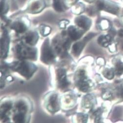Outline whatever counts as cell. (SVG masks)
Returning a JSON list of instances; mask_svg holds the SVG:
<instances>
[{
  "mask_svg": "<svg viewBox=\"0 0 123 123\" xmlns=\"http://www.w3.org/2000/svg\"><path fill=\"white\" fill-rule=\"evenodd\" d=\"M55 58V55L49 45V39H47L42 46L41 59L44 63L49 64L54 62Z\"/></svg>",
  "mask_w": 123,
  "mask_h": 123,
  "instance_id": "obj_4",
  "label": "cell"
},
{
  "mask_svg": "<svg viewBox=\"0 0 123 123\" xmlns=\"http://www.w3.org/2000/svg\"><path fill=\"white\" fill-rule=\"evenodd\" d=\"M116 73L118 75H120L123 73V63L122 62H118L116 65L115 69Z\"/></svg>",
  "mask_w": 123,
  "mask_h": 123,
  "instance_id": "obj_21",
  "label": "cell"
},
{
  "mask_svg": "<svg viewBox=\"0 0 123 123\" xmlns=\"http://www.w3.org/2000/svg\"><path fill=\"white\" fill-rule=\"evenodd\" d=\"M17 56L19 59H35L37 58V50L35 48L29 47L23 44H19L16 47Z\"/></svg>",
  "mask_w": 123,
  "mask_h": 123,
  "instance_id": "obj_2",
  "label": "cell"
},
{
  "mask_svg": "<svg viewBox=\"0 0 123 123\" xmlns=\"http://www.w3.org/2000/svg\"><path fill=\"white\" fill-rule=\"evenodd\" d=\"M87 115L86 114H82L79 113L78 115V118H80L79 122H83V123H86L87 122Z\"/></svg>",
  "mask_w": 123,
  "mask_h": 123,
  "instance_id": "obj_23",
  "label": "cell"
},
{
  "mask_svg": "<svg viewBox=\"0 0 123 123\" xmlns=\"http://www.w3.org/2000/svg\"><path fill=\"white\" fill-rule=\"evenodd\" d=\"M25 39L26 43L33 46L36 45L39 39V35L36 32H29L26 34Z\"/></svg>",
  "mask_w": 123,
  "mask_h": 123,
  "instance_id": "obj_11",
  "label": "cell"
},
{
  "mask_svg": "<svg viewBox=\"0 0 123 123\" xmlns=\"http://www.w3.org/2000/svg\"><path fill=\"white\" fill-rule=\"evenodd\" d=\"M119 35L120 37H123V29H121L120 31L119 32Z\"/></svg>",
  "mask_w": 123,
  "mask_h": 123,
  "instance_id": "obj_25",
  "label": "cell"
},
{
  "mask_svg": "<svg viewBox=\"0 0 123 123\" xmlns=\"http://www.w3.org/2000/svg\"><path fill=\"white\" fill-rule=\"evenodd\" d=\"M26 120L25 113L18 112L13 117V120L14 122L17 123H22L25 122Z\"/></svg>",
  "mask_w": 123,
  "mask_h": 123,
  "instance_id": "obj_16",
  "label": "cell"
},
{
  "mask_svg": "<svg viewBox=\"0 0 123 123\" xmlns=\"http://www.w3.org/2000/svg\"><path fill=\"white\" fill-rule=\"evenodd\" d=\"M84 32L74 26H70L68 28V34L70 38L73 41L77 40L83 35Z\"/></svg>",
  "mask_w": 123,
  "mask_h": 123,
  "instance_id": "obj_9",
  "label": "cell"
},
{
  "mask_svg": "<svg viewBox=\"0 0 123 123\" xmlns=\"http://www.w3.org/2000/svg\"><path fill=\"white\" fill-rule=\"evenodd\" d=\"M53 7L54 9L58 12H61L63 10L62 6L60 2V0H54Z\"/></svg>",
  "mask_w": 123,
  "mask_h": 123,
  "instance_id": "obj_20",
  "label": "cell"
},
{
  "mask_svg": "<svg viewBox=\"0 0 123 123\" xmlns=\"http://www.w3.org/2000/svg\"><path fill=\"white\" fill-rule=\"evenodd\" d=\"M97 41L99 45L106 47L110 45L111 41V38L110 35H102L99 37Z\"/></svg>",
  "mask_w": 123,
  "mask_h": 123,
  "instance_id": "obj_15",
  "label": "cell"
},
{
  "mask_svg": "<svg viewBox=\"0 0 123 123\" xmlns=\"http://www.w3.org/2000/svg\"><path fill=\"white\" fill-rule=\"evenodd\" d=\"M68 1V3H70L71 4H73L75 2L77 1V0H66V1Z\"/></svg>",
  "mask_w": 123,
  "mask_h": 123,
  "instance_id": "obj_24",
  "label": "cell"
},
{
  "mask_svg": "<svg viewBox=\"0 0 123 123\" xmlns=\"http://www.w3.org/2000/svg\"><path fill=\"white\" fill-rule=\"evenodd\" d=\"M75 23L78 26L86 30L89 29L91 25L90 20L83 16L77 18L75 20Z\"/></svg>",
  "mask_w": 123,
  "mask_h": 123,
  "instance_id": "obj_10",
  "label": "cell"
},
{
  "mask_svg": "<svg viewBox=\"0 0 123 123\" xmlns=\"http://www.w3.org/2000/svg\"><path fill=\"white\" fill-rule=\"evenodd\" d=\"M86 41L85 40L83 41L77 42L72 47V53L75 56H78L81 53Z\"/></svg>",
  "mask_w": 123,
  "mask_h": 123,
  "instance_id": "obj_12",
  "label": "cell"
},
{
  "mask_svg": "<svg viewBox=\"0 0 123 123\" xmlns=\"http://www.w3.org/2000/svg\"><path fill=\"white\" fill-rule=\"evenodd\" d=\"M103 75L105 78L109 80H111L113 78L114 72L112 69H106L103 72Z\"/></svg>",
  "mask_w": 123,
  "mask_h": 123,
  "instance_id": "obj_19",
  "label": "cell"
},
{
  "mask_svg": "<svg viewBox=\"0 0 123 123\" xmlns=\"http://www.w3.org/2000/svg\"><path fill=\"white\" fill-rule=\"evenodd\" d=\"M74 80L76 85L79 89L84 92H87L90 89V83L87 79L85 71L80 70L76 72Z\"/></svg>",
  "mask_w": 123,
  "mask_h": 123,
  "instance_id": "obj_3",
  "label": "cell"
},
{
  "mask_svg": "<svg viewBox=\"0 0 123 123\" xmlns=\"http://www.w3.org/2000/svg\"><path fill=\"white\" fill-rule=\"evenodd\" d=\"M11 28L15 30L18 34H22L25 31L26 27L24 23L20 22H17L13 24Z\"/></svg>",
  "mask_w": 123,
  "mask_h": 123,
  "instance_id": "obj_14",
  "label": "cell"
},
{
  "mask_svg": "<svg viewBox=\"0 0 123 123\" xmlns=\"http://www.w3.org/2000/svg\"><path fill=\"white\" fill-rule=\"evenodd\" d=\"M97 7L100 9L105 10L114 14H116L118 10L116 6L110 3H106L103 0H99L97 2Z\"/></svg>",
  "mask_w": 123,
  "mask_h": 123,
  "instance_id": "obj_8",
  "label": "cell"
},
{
  "mask_svg": "<svg viewBox=\"0 0 123 123\" xmlns=\"http://www.w3.org/2000/svg\"><path fill=\"white\" fill-rule=\"evenodd\" d=\"M95 99L93 96L91 95H87L83 100V105L86 109H91L94 105Z\"/></svg>",
  "mask_w": 123,
  "mask_h": 123,
  "instance_id": "obj_13",
  "label": "cell"
},
{
  "mask_svg": "<svg viewBox=\"0 0 123 123\" xmlns=\"http://www.w3.org/2000/svg\"><path fill=\"white\" fill-rule=\"evenodd\" d=\"M47 109L52 113H55L59 110L60 105L58 95L56 93L52 94L47 101Z\"/></svg>",
  "mask_w": 123,
  "mask_h": 123,
  "instance_id": "obj_7",
  "label": "cell"
},
{
  "mask_svg": "<svg viewBox=\"0 0 123 123\" xmlns=\"http://www.w3.org/2000/svg\"><path fill=\"white\" fill-rule=\"evenodd\" d=\"M9 37L6 30H5L1 38V55L2 58H6L9 50Z\"/></svg>",
  "mask_w": 123,
  "mask_h": 123,
  "instance_id": "obj_5",
  "label": "cell"
},
{
  "mask_svg": "<svg viewBox=\"0 0 123 123\" xmlns=\"http://www.w3.org/2000/svg\"><path fill=\"white\" fill-rule=\"evenodd\" d=\"M43 3L39 2H35L31 6V11L34 13L39 12L43 8Z\"/></svg>",
  "mask_w": 123,
  "mask_h": 123,
  "instance_id": "obj_18",
  "label": "cell"
},
{
  "mask_svg": "<svg viewBox=\"0 0 123 123\" xmlns=\"http://www.w3.org/2000/svg\"><path fill=\"white\" fill-rule=\"evenodd\" d=\"M9 67L27 79L31 77L37 69L34 64L25 61L14 62L9 65Z\"/></svg>",
  "mask_w": 123,
  "mask_h": 123,
  "instance_id": "obj_1",
  "label": "cell"
},
{
  "mask_svg": "<svg viewBox=\"0 0 123 123\" xmlns=\"http://www.w3.org/2000/svg\"><path fill=\"white\" fill-rule=\"evenodd\" d=\"M16 107L18 112L26 113L28 110V107L25 102L22 101H19L16 104Z\"/></svg>",
  "mask_w": 123,
  "mask_h": 123,
  "instance_id": "obj_17",
  "label": "cell"
},
{
  "mask_svg": "<svg viewBox=\"0 0 123 123\" xmlns=\"http://www.w3.org/2000/svg\"><path fill=\"white\" fill-rule=\"evenodd\" d=\"M57 80L58 86L61 89L67 88L70 82L68 81L66 70L59 69L57 71Z\"/></svg>",
  "mask_w": 123,
  "mask_h": 123,
  "instance_id": "obj_6",
  "label": "cell"
},
{
  "mask_svg": "<svg viewBox=\"0 0 123 123\" xmlns=\"http://www.w3.org/2000/svg\"><path fill=\"white\" fill-rule=\"evenodd\" d=\"M50 32V28L49 27L42 26L41 27V33L43 36L48 35Z\"/></svg>",
  "mask_w": 123,
  "mask_h": 123,
  "instance_id": "obj_22",
  "label": "cell"
}]
</instances>
